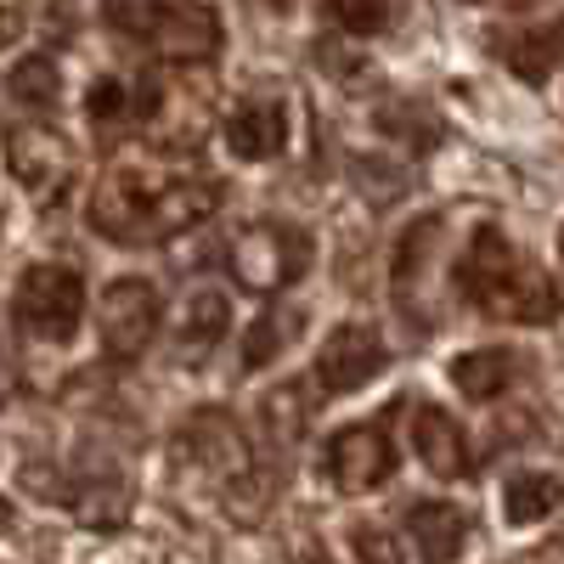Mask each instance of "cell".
Listing matches in <instances>:
<instances>
[{
  "label": "cell",
  "mask_w": 564,
  "mask_h": 564,
  "mask_svg": "<svg viewBox=\"0 0 564 564\" xmlns=\"http://www.w3.org/2000/svg\"><path fill=\"white\" fill-rule=\"evenodd\" d=\"M226 148L243 164H265L289 148V108L282 102H243L226 119Z\"/></svg>",
  "instance_id": "cell-13"
},
{
  "label": "cell",
  "mask_w": 564,
  "mask_h": 564,
  "mask_svg": "<svg viewBox=\"0 0 564 564\" xmlns=\"http://www.w3.org/2000/svg\"><path fill=\"white\" fill-rule=\"evenodd\" d=\"M406 542H412L417 564H457V553L468 542V513L457 502H417V508H406Z\"/></svg>",
  "instance_id": "cell-11"
},
{
  "label": "cell",
  "mask_w": 564,
  "mask_h": 564,
  "mask_svg": "<svg viewBox=\"0 0 564 564\" xmlns=\"http://www.w3.org/2000/svg\"><path fill=\"white\" fill-rule=\"evenodd\" d=\"M153 108H159V85L153 79L130 85L119 74H102L97 85H90V97H85V113H90V124H97V130L130 124V119H153Z\"/></svg>",
  "instance_id": "cell-15"
},
{
  "label": "cell",
  "mask_w": 564,
  "mask_h": 564,
  "mask_svg": "<svg viewBox=\"0 0 564 564\" xmlns=\"http://www.w3.org/2000/svg\"><path fill=\"white\" fill-rule=\"evenodd\" d=\"M558 265H564V238H558Z\"/></svg>",
  "instance_id": "cell-25"
},
{
  "label": "cell",
  "mask_w": 564,
  "mask_h": 564,
  "mask_svg": "<svg viewBox=\"0 0 564 564\" xmlns=\"http://www.w3.org/2000/svg\"><path fill=\"white\" fill-rule=\"evenodd\" d=\"M322 12L345 34H384L390 29V0H322Z\"/></svg>",
  "instance_id": "cell-21"
},
{
  "label": "cell",
  "mask_w": 564,
  "mask_h": 564,
  "mask_svg": "<svg viewBox=\"0 0 564 564\" xmlns=\"http://www.w3.org/2000/svg\"><path fill=\"white\" fill-rule=\"evenodd\" d=\"M102 18L164 63H209L220 52V18L204 0H102Z\"/></svg>",
  "instance_id": "cell-3"
},
{
  "label": "cell",
  "mask_w": 564,
  "mask_h": 564,
  "mask_svg": "<svg viewBox=\"0 0 564 564\" xmlns=\"http://www.w3.org/2000/svg\"><path fill=\"white\" fill-rule=\"evenodd\" d=\"M12 175L29 186V193H52V186H63L68 181V141L45 119H29L12 135Z\"/></svg>",
  "instance_id": "cell-10"
},
{
  "label": "cell",
  "mask_w": 564,
  "mask_h": 564,
  "mask_svg": "<svg viewBox=\"0 0 564 564\" xmlns=\"http://www.w3.org/2000/svg\"><path fill=\"white\" fill-rule=\"evenodd\" d=\"M395 475V441L379 417L372 423H350V430H339L334 441H327V480H334L339 491L361 497L372 486H384Z\"/></svg>",
  "instance_id": "cell-6"
},
{
  "label": "cell",
  "mask_w": 564,
  "mask_h": 564,
  "mask_svg": "<svg viewBox=\"0 0 564 564\" xmlns=\"http://www.w3.org/2000/svg\"><path fill=\"white\" fill-rule=\"evenodd\" d=\"M350 542H356L361 564H401V558H395V542H390L384 531H372V525H361V531H356Z\"/></svg>",
  "instance_id": "cell-22"
},
{
  "label": "cell",
  "mask_w": 564,
  "mask_h": 564,
  "mask_svg": "<svg viewBox=\"0 0 564 564\" xmlns=\"http://www.w3.org/2000/svg\"><path fill=\"white\" fill-rule=\"evenodd\" d=\"M265 7H271V12H289V7H294V0H265Z\"/></svg>",
  "instance_id": "cell-24"
},
{
  "label": "cell",
  "mask_w": 564,
  "mask_h": 564,
  "mask_svg": "<svg viewBox=\"0 0 564 564\" xmlns=\"http://www.w3.org/2000/svg\"><path fill=\"white\" fill-rule=\"evenodd\" d=\"M153 327H159V289L141 276H119L102 300V350L130 361L153 345Z\"/></svg>",
  "instance_id": "cell-8"
},
{
  "label": "cell",
  "mask_w": 564,
  "mask_h": 564,
  "mask_svg": "<svg viewBox=\"0 0 564 564\" xmlns=\"http://www.w3.org/2000/svg\"><path fill=\"white\" fill-rule=\"evenodd\" d=\"M491 52L531 85H542L558 63H564V18L558 23H536V29H513V34H497Z\"/></svg>",
  "instance_id": "cell-14"
},
{
  "label": "cell",
  "mask_w": 564,
  "mask_h": 564,
  "mask_svg": "<svg viewBox=\"0 0 564 564\" xmlns=\"http://www.w3.org/2000/svg\"><path fill=\"white\" fill-rule=\"evenodd\" d=\"M7 97H12L23 113L45 119V113L57 108V97H63V74H57V63H52V57H23V63L7 74Z\"/></svg>",
  "instance_id": "cell-17"
},
{
  "label": "cell",
  "mask_w": 564,
  "mask_h": 564,
  "mask_svg": "<svg viewBox=\"0 0 564 564\" xmlns=\"http://www.w3.org/2000/svg\"><path fill=\"white\" fill-rule=\"evenodd\" d=\"M85 316V282L74 265H29L12 294V322L34 345H68Z\"/></svg>",
  "instance_id": "cell-4"
},
{
  "label": "cell",
  "mask_w": 564,
  "mask_h": 564,
  "mask_svg": "<svg viewBox=\"0 0 564 564\" xmlns=\"http://www.w3.org/2000/svg\"><path fill=\"white\" fill-rule=\"evenodd\" d=\"M457 289L468 305L497 322H553V311H558V289L497 226H480L468 238V249L457 260Z\"/></svg>",
  "instance_id": "cell-2"
},
{
  "label": "cell",
  "mask_w": 564,
  "mask_h": 564,
  "mask_svg": "<svg viewBox=\"0 0 564 564\" xmlns=\"http://www.w3.org/2000/svg\"><path fill=\"white\" fill-rule=\"evenodd\" d=\"M513 372H520V361H513L508 350H468L452 361V384L468 395V401H497L508 384H513Z\"/></svg>",
  "instance_id": "cell-16"
},
{
  "label": "cell",
  "mask_w": 564,
  "mask_h": 564,
  "mask_svg": "<svg viewBox=\"0 0 564 564\" xmlns=\"http://www.w3.org/2000/svg\"><path fill=\"white\" fill-rule=\"evenodd\" d=\"M384 367H390L384 339L372 334V327H361V322H345V327H334V334L322 339L316 384H322V395H350V390H361L367 379H379Z\"/></svg>",
  "instance_id": "cell-7"
},
{
  "label": "cell",
  "mask_w": 564,
  "mask_h": 564,
  "mask_svg": "<svg viewBox=\"0 0 564 564\" xmlns=\"http://www.w3.org/2000/svg\"><path fill=\"white\" fill-rule=\"evenodd\" d=\"M12 34H23V7H0V45H12Z\"/></svg>",
  "instance_id": "cell-23"
},
{
  "label": "cell",
  "mask_w": 564,
  "mask_h": 564,
  "mask_svg": "<svg viewBox=\"0 0 564 564\" xmlns=\"http://www.w3.org/2000/svg\"><path fill=\"white\" fill-rule=\"evenodd\" d=\"M294 334H300V311H289V305H271V311L249 327V339H243V372L271 367V361L282 356V345H289Z\"/></svg>",
  "instance_id": "cell-19"
},
{
  "label": "cell",
  "mask_w": 564,
  "mask_h": 564,
  "mask_svg": "<svg viewBox=\"0 0 564 564\" xmlns=\"http://www.w3.org/2000/svg\"><path fill=\"white\" fill-rule=\"evenodd\" d=\"M181 446L193 452V463L204 468V475H215V480H243L249 475V441H243V430L226 412H198L181 430Z\"/></svg>",
  "instance_id": "cell-9"
},
{
  "label": "cell",
  "mask_w": 564,
  "mask_h": 564,
  "mask_svg": "<svg viewBox=\"0 0 564 564\" xmlns=\"http://www.w3.org/2000/svg\"><path fill=\"white\" fill-rule=\"evenodd\" d=\"M226 327H231L226 294H215V289L193 294V300H186V316H181V345H186V356H204L209 345H220Z\"/></svg>",
  "instance_id": "cell-18"
},
{
  "label": "cell",
  "mask_w": 564,
  "mask_h": 564,
  "mask_svg": "<svg viewBox=\"0 0 564 564\" xmlns=\"http://www.w3.org/2000/svg\"><path fill=\"white\" fill-rule=\"evenodd\" d=\"M215 181L198 175L181 159H119L102 170V181L90 186V231L108 243H170L181 231H193L215 209Z\"/></svg>",
  "instance_id": "cell-1"
},
{
  "label": "cell",
  "mask_w": 564,
  "mask_h": 564,
  "mask_svg": "<svg viewBox=\"0 0 564 564\" xmlns=\"http://www.w3.org/2000/svg\"><path fill=\"white\" fill-rule=\"evenodd\" d=\"M412 446H417L430 475H441V480L468 475V435L446 406H417L412 412Z\"/></svg>",
  "instance_id": "cell-12"
},
{
  "label": "cell",
  "mask_w": 564,
  "mask_h": 564,
  "mask_svg": "<svg viewBox=\"0 0 564 564\" xmlns=\"http://www.w3.org/2000/svg\"><path fill=\"white\" fill-rule=\"evenodd\" d=\"M558 497H564V486L553 475H520V480H508L502 513H508V525H542L558 508Z\"/></svg>",
  "instance_id": "cell-20"
},
{
  "label": "cell",
  "mask_w": 564,
  "mask_h": 564,
  "mask_svg": "<svg viewBox=\"0 0 564 564\" xmlns=\"http://www.w3.org/2000/svg\"><path fill=\"white\" fill-rule=\"evenodd\" d=\"M311 231L305 226H282V220H265V226H249L238 243H231V271H238L243 289L254 294H282L289 282H300L311 271Z\"/></svg>",
  "instance_id": "cell-5"
}]
</instances>
